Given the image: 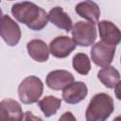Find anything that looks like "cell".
Here are the masks:
<instances>
[{
  "mask_svg": "<svg viewBox=\"0 0 121 121\" xmlns=\"http://www.w3.org/2000/svg\"><path fill=\"white\" fill-rule=\"evenodd\" d=\"M11 13L15 19L34 31L42 30L48 21L45 10L32 2H20L12 5Z\"/></svg>",
  "mask_w": 121,
  "mask_h": 121,
  "instance_id": "6da1fadb",
  "label": "cell"
},
{
  "mask_svg": "<svg viewBox=\"0 0 121 121\" xmlns=\"http://www.w3.org/2000/svg\"><path fill=\"white\" fill-rule=\"evenodd\" d=\"M114 110L113 99L105 93L95 95L85 112L86 121H106Z\"/></svg>",
  "mask_w": 121,
  "mask_h": 121,
  "instance_id": "7a4b0ae2",
  "label": "cell"
},
{
  "mask_svg": "<svg viewBox=\"0 0 121 121\" xmlns=\"http://www.w3.org/2000/svg\"><path fill=\"white\" fill-rule=\"evenodd\" d=\"M43 84L36 76L26 77L18 87V95L20 100L24 104H32L38 102L43 95Z\"/></svg>",
  "mask_w": 121,
  "mask_h": 121,
  "instance_id": "3957f363",
  "label": "cell"
},
{
  "mask_svg": "<svg viewBox=\"0 0 121 121\" xmlns=\"http://www.w3.org/2000/svg\"><path fill=\"white\" fill-rule=\"evenodd\" d=\"M71 33L75 43L80 46H90L96 39V29L95 24L90 22H77L73 26Z\"/></svg>",
  "mask_w": 121,
  "mask_h": 121,
  "instance_id": "277c9868",
  "label": "cell"
},
{
  "mask_svg": "<svg viewBox=\"0 0 121 121\" xmlns=\"http://www.w3.org/2000/svg\"><path fill=\"white\" fill-rule=\"evenodd\" d=\"M115 53V46L102 41L95 43L91 48V58L94 63L99 67H107L112 63Z\"/></svg>",
  "mask_w": 121,
  "mask_h": 121,
  "instance_id": "5b68a950",
  "label": "cell"
},
{
  "mask_svg": "<svg viewBox=\"0 0 121 121\" xmlns=\"http://www.w3.org/2000/svg\"><path fill=\"white\" fill-rule=\"evenodd\" d=\"M1 37L9 46H15L21 38V29L18 24L9 15H2L0 23Z\"/></svg>",
  "mask_w": 121,
  "mask_h": 121,
  "instance_id": "8992f818",
  "label": "cell"
},
{
  "mask_svg": "<svg viewBox=\"0 0 121 121\" xmlns=\"http://www.w3.org/2000/svg\"><path fill=\"white\" fill-rule=\"evenodd\" d=\"M77 43L68 36H59L53 39L49 44L50 53L58 59H63L68 57L72 51L75 50Z\"/></svg>",
  "mask_w": 121,
  "mask_h": 121,
  "instance_id": "52a82bcc",
  "label": "cell"
},
{
  "mask_svg": "<svg viewBox=\"0 0 121 121\" xmlns=\"http://www.w3.org/2000/svg\"><path fill=\"white\" fill-rule=\"evenodd\" d=\"M24 116L21 105L12 98L0 102V121H22Z\"/></svg>",
  "mask_w": 121,
  "mask_h": 121,
  "instance_id": "ba28073f",
  "label": "cell"
},
{
  "mask_svg": "<svg viewBox=\"0 0 121 121\" xmlns=\"http://www.w3.org/2000/svg\"><path fill=\"white\" fill-rule=\"evenodd\" d=\"M98 31L101 41L110 45H116L121 42V30L111 21L98 22Z\"/></svg>",
  "mask_w": 121,
  "mask_h": 121,
  "instance_id": "9c48e42d",
  "label": "cell"
},
{
  "mask_svg": "<svg viewBox=\"0 0 121 121\" xmlns=\"http://www.w3.org/2000/svg\"><path fill=\"white\" fill-rule=\"evenodd\" d=\"M74 82V76L66 70H54L51 71L45 79L46 85L55 91L62 90Z\"/></svg>",
  "mask_w": 121,
  "mask_h": 121,
  "instance_id": "30bf717a",
  "label": "cell"
},
{
  "mask_svg": "<svg viewBox=\"0 0 121 121\" xmlns=\"http://www.w3.org/2000/svg\"><path fill=\"white\" fill-rule=\"evenodd\" d=\"M88 94V88L82 81H75L62 91V98L68 104H78L82 101Z\"/></svg>",
  "mask_w": 121,
  "mask_h": 121,
  "instance_id": "8fae6325",
  "label": "cell"
},
{
  "mask_svg": "<svg viewBox=\"0 0 121 121\" xmlns=\"http://www.w3.org/2000/svg\"><path fill=\"white\" fill-rule=\"evenodd\" d=\"M76 12L81 18L88 20L90 23L95 24L98 22L100 16V9L94 1H83L78 3L75 8Z\"/></svg>",
  "mask_w": 121,
  "mask_h": 121,
  "instance_id": "7c38bea8",
  "label": "cell"
},
{
  "mask_svg": "<svg viewBox=\"0 0 121 121\" xmlns=\"http://www.w3.org/2000/svg\"><path fill=\"white\" fill-rule=\"evenodd\" d=\"M28 55L38 62H44L49 58V48L47 44L39 39L31 40L26 44Z\"/></svg>",
  "mask_w": 121,
  "mask_h": 121,
  "instance_id": "4fadbf2b",
  "label": "cell"
},
{
  "mask_svg": "<svg viewBox=\"0 0 121 121\" xmlns=\"http://www.w3.org/2000/svg\"><path fill=\"white\" fill-rule=\"evenodd\" d=\"M48 20L57 27L64 29L66 32L72 30V19L60 7H55L50 9L48 13Z\"/></svg>",
  "mask_w": 121,
  "mask_h": 121,
  "instance_id": "5bb4252c",
  "label": "cell"
},
{
  "mask_svg": "<svg viewBox=\"0 0 121 121\" xmlns=\"http://www.w3.org/2000/svg\"><path fill=\"white\" fill-rule=\"evenodd\" d=\"M98 79L107 88H113L120 81V74L113 66H107L99 70L97 74Z\"/></svg>",
  "mask_w": 121,
  "mask_h": 121,
  "instance_id": "9a60e30c",
  "label": "cell"
},
{
  "mask_svg": "<svg viewBox=\"0 0 121 121\" xmlns=\"http://www.w3.org/2000/svg\"><path fill=\"white\" fill-rule=\"evenodd\" d=\"M60 105L61 100L53 95L44 96L38 102V106L40 107L45 117H50L54 115L57 112V111L60 108Z\"/></svg>",
  "mask_w": 121,
  "mask_h": 121,
  "instance_id": "2e32d148",
  "label": "cell"
},
{
  "mask_svg": "<svg viewBox=\"0 0 121 121\" xmlns=\"http://www.w3.org/2000/svg\"><path fill=\"white\" fill-rule=\"evenodd\" d=\"M73 68L75 71L80 75H87L91 70V60L85 53H77L72 60Z\"/></svg>",
  "mask_w": 121,
  "mask_h": 121,
  "instance_id": "e0dca14e",
  "label": "cell"
},
{
  "mask_svg": "<svg viewBox=\"0 0 121 121\" xmlns=\"http://www.w3.org/2000/svg\"><path fill=\"white\" fill-rule=\"evenodd\" d=\"M22 121H43V120L39 116H35L31 112L27 111L24 113Z\"/></svg>",
  "mask_w": 121,
  "mask_h": 121,
  "instance_id": "ac0fdd59",
  "label": "cell"
},
{
  "mask_svg": "<svg viewBox=\"0 0 121 121\" xmlns=\"http://www.w3.org/2000/svg\"><path fill=\"white\" fill-rule=\"evenodd\" d=\"M59 121H77L76 117L74 116V114L70 112H64L59 119Z\"/></svg>",
  "mask_w": 121,
  "mask_h": 121,
  "instance_id": "d6986e66",
  "label": "cell"
},
{
  "mask_svg": "<svg viewBox=\"0 0 121 121\" xmlns=\"http://www.w3.org/2000/svg\"><path fill=\"white\" fill-rule=\"evenodd\" d=\"M114 94L117 99L121 100V80L116 84L115 89H114Z\"/></svg>",
  "mask_w": 121,
  "mask_h": 121,
  "instance_id": "ffe728a7",
  "label": "cell"
},
{
  "mask_svg": "<svg viewBox=\"0 0 121 121\" xmlns=\"http://www.w3.org/2000/svg\"><path fill=\"white\" fill-rule=\"evenodd\" d=\"M112 121H121V115H118V116H116Z\"/></svg>",
  "mask_w": 121,
  "mask_h": 121,
  "instance_id": "44dd1931",
  "label": "cell"
},
{
  "mask_svg": "<svg viewBox=\"0 0 121 121\" xmlns=\"http://www.w3.org/2000/svg\"><path fill=\"white\" fill-rule=\"evenodd\" d=\"M120 61H121V59H120Z\"/></svg>",
  "mask_w": 121,
  "mask_h": 121,
  "instance_id": "7402d4cb",
  "label": "cell"
}]
</instances>
